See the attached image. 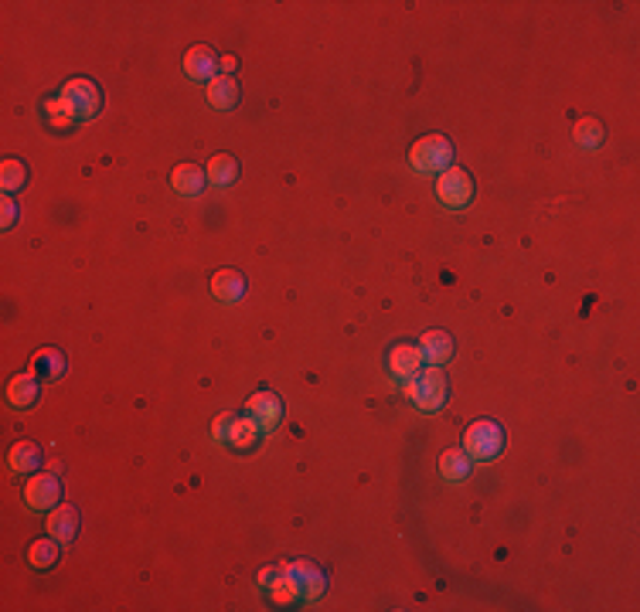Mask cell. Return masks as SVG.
Instances as JSON below:
<instances>
[{"mask_svg": "<svg viewBox=\"0 0 640 612\" xmlns=\"http://www.w3.org/2000/svg\"><path fill=\"white\" fill-rule=\"evenodd\" d=\"M42 398V381L38 374H14L11 385H7V402L14 409H31L35 402Z\"/></svg>", "mask_w": 640, "mask_h": 612, "instance_id": "9a60e30c", "label": "cell"}, {"mask_svg": "<svg viewBox=\"0 0 640 612\" xmlns=\"http://www.w3.org/2000/svg\"><path fill=\"white\" fill-rule=\"evenodd\" d=\"M219 68H221V58L215 55L212 44H195V48L184 51V75L195 79V82H212Z\"/></svg>", "mask_w": 640, "mask_h": 612, "instance_id": "ba28073f", "label": "cell"}, {"mask_svg": "<svg viewBox=\"0 0 640 612\" xmlns=\"http://www.w3.org/2000/svg\"><path fill=\"white\" fill-rule=\"evenodd\" d=\"M24 501L31 510H55L62 501V483L55 473H35L24 486Z\"/></svg>", "mask_w": 640, "mask_h": 612, "instance_id": "8992f818", "label": "cell"}, {"mask_svg": "<svg viewBox=\"0 0 640 612\" xmlns=\"http://www.w3.org/2000/svg\"><path fill=\"white\" fill-rule=\"evenodd\" d=\"M208 103L215 110H235L239 106V82L232 75H215L208 82Z\"/></svg>", "mask_w": 640, "mask_h": 612, "instance_id": "ac0fdd59", "label": "cell"}, {"mask_svg": "<svg viewBox=\"0 0 640 612\" xmlns=\"http://www.w3.org/2000/svg\"><path fill=\"white\" fill-rule=\"evenodd\" d=\"M48 534L55 538V541H75V534H79V510L72 507V503H58L55 510H48Z\"/></svg>", "mask_w": 640, "mask_h": 612, "instance_id": "8fae6325", "label": "cell"}, {"mask_svg": "<svg viewBox=\"0 0 640 612\" xmlns=\"http://www.w3.org/2000/svg\"><path fill=\"white\" fill-rule=\"evenodd\" d=\"M440 473L450 483H464L470 477V456L464 449H446L440 456Z\"/></svg>", "mask_w": 640, "mask_h": 612, "instance_id": "44dd1931", "label": "cell"}, {"mask_svg": "<svg viewBox=\"0 0 640 612\" xmlns=\"http://www.w3.org/2000/svg\"><path fill=\"white\" fill-rule=\"evenodd\" d=\"M58 99H62V106H66L75 123L92 119L96 112L103 110V92H99V86L92 79H68L62 92H58Z\"/></svg>", "mask_w": 640, "mask_h": 612, "instance_id": "3957f363", "label": "cell"}, {"mask_svg": "<svg viewBox=\"0 0 640 612\" xmlns=\"http://www.w3.org/2000/svg\"><path fill=\"white\" fill-rule=\"evenodd\" d=\"M171 184H174L177 195L198 197L204 191V184H208V174L201 167H195V164H177L174 171H171Z\"/></svg>", "mask_w": 640, "mask_h": 612, "instance_id": "e0dca14e", "label": "cell"}, {"mask_svg": "<svg viewBox=\"0 0 640 612\" xmlns=\"http://www.w3.org/2000/svg\"><path fill=\"white\" fill-rule=\"evenodd\" d=\"M409 164L416 174H443L446 167H453V143L443 133H429L413 143Z\"/></svg>", "mask_w": 640, "mask_h": 612, "instance_id": "6da1fadb", "label": "cell"}, {"mask_svg": "<svg viewBox=\"0 0 640 612\" xmlns=\"http://www.w3.org/2000/svg\"><path fill=\"white\" fill-rule=\"evenodd\" d=\"M389 371L396 374V378H416L422 371V354L416 344H396V348L389 350Z\"/></svg>", "mask_w": 640, "mask_h": 612, "instance_id": "5bb4252c", "label": "cell"}, {"mask_svg": "<svg viewBox=\"0 0 640 612\" xmlns=\"http://www.w3.org/2000/svg\"><path fill=\"white\" fill-rule=\"evenodd\" d=\"M44 123L58 133H66L75 126V119L68 116V110L62 106V99H48V103H44Z\"/></svg>", "mask_w": 640, "mask_h": 612, "instance_id": "d4e9b609", "label": "cell"}, {"mask_svg": "<svg viewBox=\"0 0 640 612\" xmlns=\"http://www.w3.org/2000/svg\"><path fill=\"white\" fill-rule=\"evenodd\" d=\"M249 416L259 422V429H266V432H273L280 422H283V402H280V394L276 392H256L252 398H249Z\"/></svg>", "mask_w": 640, "mask_h": 612, "instance_id": "9c48e42d", "label": "cell"}, {"mask_svg": "<svg viewBox=\"0 0 640 612\" xmlns=\"http://www.w3.org/2000/svg\"><path fill=\"white\" fill-rule=\"evenodd\" d=\"M212 296L221 303H239L245 296V276L239 269H219L212 276Z\"/></svg>", "mask_w": 640, "mask_h": 612, "instance_id": "4fadbf2b", "label": "cell"}, {"mask_svg": "<svg viewBox=\"0 0 640 612\" xmlns=\"http://www.w3.org/2000/svg\"><path fill=\"white\" fill-rule=\"evenodd\" d=\"M31 368H35V374L42 378V381H58L62 374H66L68 361L66 354L58 348H42L35 350V357H31Z\"/></svg>", "mask_w": 640, "mask_h": 612, "instance_id": "2e32d148", "label": "cell"}, {"mask_svg": "<svg viewBox=\"0 0 640 612\" xmlns=\"http://www.w3.org/2000/svg\"><path fill=\"white\" fill-rule=\"evenodd\" d=\"M239 65V62H235V58H232V55H228V58H221V72H232V68Z\"/></svg>", "mask_w": 640, "mask_h": 612, "instance_id": "f1b7e54d", "label": "cell"}, {"mask_svg": "<svg viewBox=\"0 0 640 612\" xmlns=\"http://www.w3.org/2000/svg\"><path fill=\"white\" fill-rule=\"evenodd\" d=\"M416 348H420L422 361H429V368H443L453 357V337L446 330H426Z\"/></svg>", "mask_w": 640, "mask_h": 612, "instance_id": "30bf717a", "label": "cell"}, {"mask_svg": "<svg viewBox=\"0 0 640 612\" xmlns=\"http://www.w3.org/2000/svg\"><path fill=\"white\" fill-rule=\"evenodd\" d=\"M501 449H505V429L494 422V418H477L470 429H467L464 436V453L470 459H487L501 456Z\"/></svg>", "mask_w": 640, "mask_h": 612, "instance_id": "277c9868", "label": "cell"}, {"mask_svg": "<svg viewBox=\"0 0 640 612\" xmlns=\"http://www.w3.org/2000/svg\"><path fill=\"white\" fill-rule=\"evenodd\" d=\"M280 571H283V569H263V571H259V585H266V589H269V585L280 578Z\"/></svg>", "mask_w": 640, "mask_h": 612, "instance_id": "83f0119b", "label": "cell"}, {"mask_svg": "<svg viewBox=\"0 0 640 612\" xmlns=\"http://www.w3.org/2000/svg\"><path fill=\"white\" fill-rule=\"evenodd\" d=\"M204 174H208V180H212L215 187H228V184L239 180V160H235L232 153H215V157L208 160Z\"/></svg>", "mask_w": 640, "mask_h": 612, "instance_id": "ffe728a7", "label": "cell"}, {"mask_svg": "<svg viewBox=\"0 0 640 612\" xmlns=\"http://www.w3.org/2000/svg\"><path fill=\"white\" fill-rule=\"evenodd\" d=\"M228 422H232V412H225V416H219V422H215V425H212V436L219 439H225V432H228Z\"/></svg>", "mask_w": 640, "mask_h": 612, "instance_id": "4316f807", "label": "cell"}, {"mask_svg": "<svg viewBox=\"0 0 640 612\" xmlns=\"http://www.w3.org/2000/svg\"><path fill=\"white\" fill-rule=\"evenodd\" d=\"M436 197L446 208H467L474 197V177L467 174L464 167H446L436 180Z\"/></svg>", "mask_w": 640, "mask_h": 612, "instance_id": "5b68a950", "label": "cell"}, {"mask_svg": "<svg viewBox=\"0 0 640 612\" xmlns=\"http://www.w3.org/2000/svg\"><path fill=\"white\" fill-rule=\"evenodd\" d=\"M7 463H11V470H14V473H35V470L42 466V446L21 439V442H14V446H11Z\"/></svg>", "mask_w": 640, "mask_h": 612, "instance_id": "d6986e66", "label": "cell"}, {"mask_svg": "<svg viewBox=\"0 0 640 612\" xmlns=\"http://www.w3.org/2000/svg\"><path fill=\"white\" fill-rule=\"evenodd\" d=\"M259 422L252 416H232V422H228V432H225V439L221 442H228L232 449H239V453H249L256 442H259Z\"/></svg>", "mask_w": 640, "mask_h": 612, "instance_id": "7c38bea8", "label": "cell"}, {"mask_svg": "<svg viewBox=\"0 0 640 612\" xmlns=\"http://www.w3.org/2000/svg\"><path fill=\"white\" fill-rule=\"evenodd\" d=\"M402 392H405L409 402H416V409L436 412V409L446 405L450 388H446V378H443L440 368H426V371H420L416 378H405V388H402Z\"/></svg>", "mask_w": 640, "mask_h": 612, "instance_id": "7a4b0ae2", "label": "cell"}, {"mask_svg": "<svg viewBox=\"0 0 640 612\" xmlns=\"http://www.w3.org/2000/svg\"><path fill=\"white\" fill-rule=\"evenodd\" d=\"M287 578L300 589V599H317L328 589V575L324 569H317L313 562H293V565H283Z\"/></svg>", "mask_w": 640, "mask_h": 612, "instance_id": "52a82bcc", "label": "cell"}, {"mask_svg": "<svg viewBox=\"0 0 640 612\" xmlns=\"http://www.w3.org/2000/svg\"><path fill=\"white\" fill-rule=\"evenodd\" d=\"M0 215H4V228H14V221H18V204H14V197H4Z\"/></svg>", "mask_w": 640, "mask_h": 612, "instance_id": "484cf974", "label": "cell"}, {"mask_svg": "<svg viewBox=\"0 0 640 612\" xmlns=\"http://www.w3.org/2000/svg\"><path fill=\"white\" fill-rule=\"evenodd\" d=\"M58 545H62V541H55L51 534H48V538H38V541H31V547H27V562H31L35 569H42V571L51 569V565L58 562V555H62Z\"/></svg>", "mask_w": 640, "mask_h": 612, "instance_id": "7402d4cb", "label": "cell"}, {"mask_svg": "<svg viewBox=\"0 0 640 612\" xmlns=\"http://www.w3.org/2000/svg\"><path fill=\"white\" fill-rule=\"evenodd\" d=\"M575 143L582 147V150H597L599 143H603V136H606V130H603V123H599L597 116H582L579 123H575Z\"/></svg>", "mask_w": 640, "mask_h": 612, "instance_id": "603a6c76", "label": "cell"}, {"mask_svg": "<svg viewBox=\"0 0 640 612\" xmlns=\"http://www.w3.org/2000/svg\"><path fill=\"white\" fill-rule=\"evenodd\" d=\"M24 184H27V167L21 160H4L0 164V187L7 195H14V191H21Z\"/></svg>", "mask_w": 640, "mask_h": 612, "instance_id": "cb8c5ba5", "label": "cell"}]
</instances>
